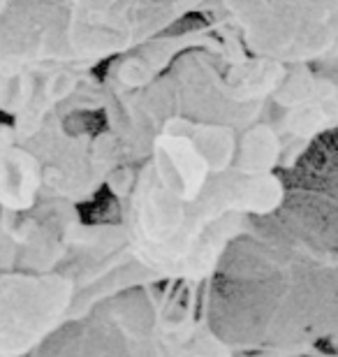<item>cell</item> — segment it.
<instances>
[{"mask_svg":"<svg viewBox=\"0 0 338 357\" xmlns=\"http://www.w3.org/2000/svg\"><path fill=\"white\" fill-rule=\"evenodd\" d=\"M290 70L208 21L121 56L100 77L107 190L128 265L204 288L227 251L287 195L273 98Z\"/></svg>","mask_w":338,"mask_h":357,"instance_id":"cell-1","label":"cell"},{"mask_svg":"<svg viewBox=\"0 0 338 357\" xmlns=\"http://www.w3.org/2000/svg\"><path fill=\"white\" fill-rule=\"evenodd\" d=\"M220 0H0V116L21 137L54 119L100 112L114 61Z\"/></svg>","mask_w":338,"mask_h":357,"instance_id":"cell-2","label":"cell"},{"mask_svg":"<svg viewBox=\"0 0 338 357\" xmlns=\"http://www.w3.org/2000/svg\"><path fill=\"white\" fill-rule=\"evenodd\" d=\"M84 218L35 149L0 123V357H26L79 309L68 271Z\"/></svg>","mask_w":338,"mask_h":357,"instance_id":"cell-3","label":"cell"},{"mask_svg":"<svg viewBox=\"0 0 338 357\" xmlns=\"http://www.w3.org/2000/svg\"><path fill=\"white\" fill-rule=\"evenodd\" d=\"M181 285L132 281L82 304L26 357H236Z\"/></svg>","mask_w":338,"mask_h":357,"instance_id":"cell-4","label":"cell"},{"mask_svg":"<svg viewBox=\"0 0 338 357\" xmlns=\"http://www.w3.org/2000/svg\"><path fill=\"white\" fill-rule=\"evenodd\" d=\"M208 24L271 66L338 68V0H220Z\"/></svg>","mask_w":338,"mask_h":357,"instance_id":"cell-5","label":"cell"}]
</instances>
